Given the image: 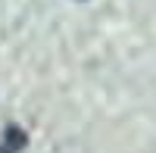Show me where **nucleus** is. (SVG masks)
Instances as JSON below:
<instances>
[{
	"mask_svg": "<svg viewBox=\"0 0 156 153\" xmlns=\"http://www.w3.org/2000/svg\"><path fill=\"white\" fill-rule=\"evenodd\" d=\"M6 147H9V150L25 147V134H22L19 128H9V131H6Z\"/></svg>",
	"mask_w": 156,
	"mask_h": 153,
	"instance_id": "1",
	"label": "nucleus"
}]
</instances>
